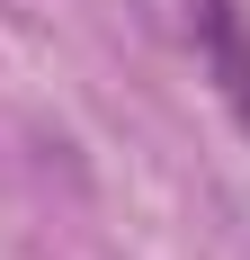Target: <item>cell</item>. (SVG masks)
Returning <instances> with one entry per match:
<instances>
[{
	"mask_svg": "<svg viewBox=\"0 0 250 260\" xmlns=\"http://www.w3.org/2000/svg\"><path fill=\"white\" fill-rule=\"evenodd\" d=\"M197 54L215 72V90H224L232 126H250V18H241V0H197Z\"/></svg>",
	"mask_w": 250,
	"mask_h": 260,
	"instance_id": "cell-1",
	"label": "cell"
}]
</instances>
